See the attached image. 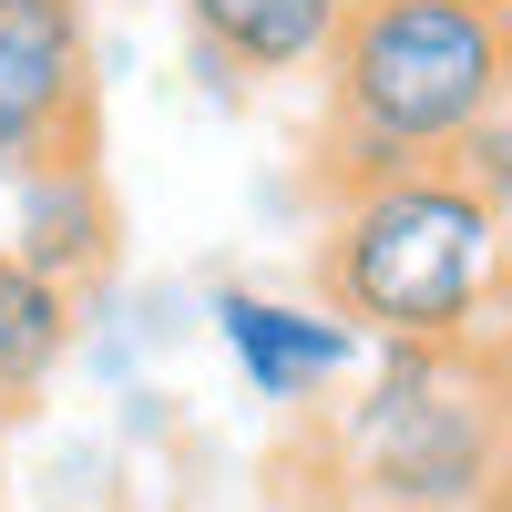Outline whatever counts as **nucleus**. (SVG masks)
<instances>
[{"instance_id":"1","label":"nucleus","mask_w":512,"mask_h":512,"mask_svg":"<svg viewBox=\"0 0 512 512\" xmlns=\"http://www.w3.org/2000/svg\"><path fill=\"white\" fill-rule=\"evenodd\" d=\"M318 72H328V134H318L328 195L379 185L400 164H441L502 103L482 0H338Z\"/></svg>"},{"instance_id":"2","label":"nucleus","mask_w":512,"mask_h":512,"mask_svg":"<svg viewBox=\"0 0 512 512\" xmlns=\"http://www.w3.org/2000/svg\"><path fill=\"white\" fill-rule=\"evenodd\" d=\"M318 287L359 338H472L502 318L492 216L451 164H400L379 185L328 195Z\"/></svg>"},{"instance_id":"3","label":"nucleus","mask_w":512,"mask_h":512,"mask_svg":"<svg viewBox=\"0 0 512 512\" xmlns=\"http://www.w3.org/2000/svg\"><path fill=\"white\" fill-rule=\"evenodd\" d=\"M349 461L379 512H492L512 420L472 338H390V369L349 420Z\"/></svg>"},{"instance_id":"4","label":"nucleus","mask_w":512,"mask_h":512,"mask_svg":"<svg viewBox=\"0 0 512 512\" xmlns=\"http://www.w3.org/2000/svg\"><path fill=\"white\" fill-rule=\"evenodd\" d=\"M93 154V21L82 0H0V175Z\"/></svg>"},{"instance_id":"5","label":"nucleus","mask_w":512,"mask_h":512,"mask_svg":"<svg viewBox=\"0 0 512 512\" xmlns=\"http://www.w3.org/2000/svg\"><path fill=\"white\" fill-rule=\"evenodd\" d=\"M11 256L72 297L113 267V195L93 154H31L11 175Z\"/></svg>"},{"instance_id":"6","label":"nucleus","mask_w":512,"mask_h":512,"mask_svg":"<svg viewBox=\"0 0 512 512\" xmlns=\"http://www.w3.org/2000/svg\"><path fill=\"white\" fill-rule=\"evenodd\" d=\"M216 338L236 349L256 400H318V390H338V369L359 359V328L338 308H287V297H256V287L216 297Z\"/></svg>"},{"instance_id":"7","label":"nucleus","mask_w":512,"mask_h":512,"mask_svg":"<svg viewBox=\"0 0 512 512\" xmlns=\"http://www.w3.org/2000/svg\"><path fill=\"white\" fill-rule=\"evenodd\" d=\"M185 31H195V52L205 72H318L328 52V31H338V0H175Z\"/></svg>"},{"instance_id":"8","label":"nucleus","mask_w":512,"mask_h":512,"mask_svg":"<svg viewBox=\"0 0 512 512\" xmlns=\"http://www.w3.org/2000/svg\"><path fill=\"white\" fill-rule=\"evenodd\" d=\"M62 349H72V287H52L0 246V400H31L62 369Z\"/></svg>"},{"instance_id":"9","label":"nucleus","mask_w":512,"mask_h":512,"mask_svg":"<svg viewBox=\"0 0 512 512\" xmlns=\"http://www.w3.org/2000/svg\"><path fill=\"white\" fill-rule=\"evenodd\" d=\"M441 164L482 195V216H492V277H502V318H512V93H502Z\"/></svg>"},{"instance_id":"10","label":"nucleus","mask_w":512,"mask_h":512,"mask_svg":"<svg viewBox=\"0 0 512 512\" xmlns=\"http://www.w3.org/2000/svg\"><path fill=\"white\" fill-rule=\"evenodd\" d=\"M482 369H492V400H502V420H512V338H482Z\"/></svg>"},{"instance_id":"11","label":"nucleus","mask_w":512,"mask_h":512,"mask_svg":"<svg viewBox=\"0 0 512 512\" xmlns=\"http://www.w3.org/2000/svg\"><path fill=\"white\" fill-rule=\"evenodd\" d=\"M482 21H492V52H502V93H512V0H482Z\"/></svg>"},{"instance_id":"12","label":"nucleus","mask_w":512,"mask_h":512,"mask_svg":"<svg viewBox=\"0 0 512 512\" xmlns=\"http://www.w3.org/2000/svg\"><path fill=\"white\" fill-rule=\"evenodd\" d=\"M492 512H512V461H502V492H492Z\"/></svg>"}]
</instances>
